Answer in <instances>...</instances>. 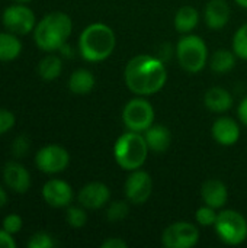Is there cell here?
<instances>
[{"mask_svg": "<svg viewBox=\"0 0 247 248\" xmlns=\"http://www.w3.org/2000/svg\"><path fill=\"white\" fill-rule=\"evenodd\" d=\"M124 78L127 87L138 96L154 94L163 89L167 80L165 64L151 55H137L128 61Z\"/></svg>", "mask_w": 247, "mask_h": 248, "instance_id": "1", "label": "cell"}, {"mask_svg": "<svg viewBox=\"0 0 247 248\" xmlns=\"http://www.w3.org/2000/svg\"><path fill=\"white\" fill-rule=\"evenodd\" d=\"M116 38L114 31L105 23H92L80 35L79 49L82 57L90 62L106 60L115 49Z\"/></svg>", "mask_w": 247, "mask_h": 248, "instance_id": "2", "label": "cell"}, {"mask_svg": "<svg viewBox=\"0 0 247 248\" xmlns=\"http://www.w3.org/2000/svg\"><path fill=\"white\" fill-rule=\"evenodd\" d=\"M73 22L68 15L54 12L47 15L35 28V42L42 51H57L64 46L71 35Z\"/></svg>", "mask_w": 247, "mask_h": 248, "instance_id": "3", "label": "cell"}, {"mask_svg": "<svg viewBox=\"0 0 247 248\" xmlns=\"http://www.w3.org/2000/svg\"><path fill=\"white\" fill-rule=\"evenodd\" d=\"M148 145L141 132H125L122 134L114 147V157L119 167L128 171L140 169L148 154Z\"/></svg>", "mask_w": 247, "mask_h": 248, "instance_id": "4", "label": "cell"}, {"mask_svg": "<svg viewBox=\"0 0 247 248\" xmlns=\"http://www.w3.org/2000/svg\"><path fill=\"white\" fill-rule=\"evenodd\" d=\"M176 55L182 68L195 74L205 67L208 60V49L202 38L197 35H186L179 39Z\"/></svg>", "mask_w": 247, "mask_h": 248, "instance_id": "5", "label": "cell"}, {"mask_svg": "<svg viewBox=\"0 0 247 248\" xmlns=\"http://www.w3.org/2000/svg\"><path fill=\"white\" fill-rule=\"evenodd\" d=\"M215 232L229 246H239L247 238L246 218L237 211H223L215 221Z\"/></svg>", "mask_w": 247, "mask_h": 248, "instance_id": "6", "label": "cell"}, {"mask_svg": "<svg viewBox=\"0 0 247 248\" xmlns=\"http://www.w3.org/2000/svg\"><path fill=\"white\" fill-rule=\"evenodd\" d=\"M122 121L128 131L144 132L153 125L154 109L144 99H132L122 110Z\"/></svg>", "mask_w": 247, "mask_h": 248, "instance_id": "7", "label": "cell"}, {"mask_svg": "<svg viewBox=\"0 0 247 248\" xmlns=\"http://www.w3.org/2000/svg\"><path fill=\"white\" fill-rule=\"evenodd\" d=\"M199 241V230L191 222H175L162 235V243L167 248H192Z\"/></svg>", "mask_w": 247, "mask_h": 248, "instance_id": "8", "label": "cell"}, {"mask_svg": "<svg viewBox=\"0 0 247 248\" xmlns=\"http://www.w3.org/2000/svg\"><path fill=\"white\" fill-rule=\"evenodd\" d=\"M4 28L15 35H26L35 29V15L33 12L22 4H13L3 12Z\"/></svg>", "mask_w": 247, "mask_h": 248, "instance_id": "9", "label": "cell"}, {"mask_svg": "<svg viewBox=\"0 0 247 248\" xmlns=\"http://www.w3.org/2000/svg\"><path fill=\"white\" fill-rule=\"evenodd\" d=\"M68 163H70V155L60 145H47L41 148L35 157L36 167L48 174H54L66 170Z\"/></svg>", "mask_w": 247, "mask_h": 248, "instance_id": "10", "label": "cell"}, {"mask_svg": "<svg viewBox=\"0 0 247 248\" xmlns=\"http://www.w3.org/2000/svg\"><path fill=\"white\" fill-rule=\"evenodd\" d=\"M125 196L134 205H143L148 201L153 192V180L148 173L137 169L125 182Z\"/></svg>", "mask_w": 247, "mask_h": 248, "instance_id": "11", "label": "cell"}, {"mask_svg": "<svg viewBox=\"0 0 247 248\" xmlns=\"http://www.w3.org/2000/svg\"><path fill=\"white\" fill-rule=\"evenodd\" d=\"M42 196L49 206L64 208V206L70 205V202L73 199V190L68 183L58 180V179H52L44 185Z\"/></svg>", "mask_w": 247, "mask_h": 248, "instance_id": "12", "label": "cell"}, {"mask_svg": "<svg viewBox=\"0 0 247 248\" xmlns=\"http://www.w3.org/2000/svg\"><path fill=\"white\" fill-rule=\"evenodd\" d=\"M111 198L109 187L100 182H92L79 192V202L87 209H99L106 205Z\"/></svg>", "mask_w": 247, "mask_h": 248, "instance_id": "13", "label": "cell"}, {"mask_svg": "<svg viewBox=\"0 0 247 248\" xmlns=\"http://www.w3.org/2000/svg\"><path fill=\"white\" fill-rule=\"evenodd\" d=\"M4 183L16 193H25L31 186L29 171L19 163L9 161L3 169Z\"/></svg>", "mask_w": 247, "mask_h": 248, "instance_id": "14", "label": "cell"}, {"mask_svg": "<svg viewBox=\"0 0 247 248\" xmlns=\"http://www.w3.org/2000/svg\"><path fill=\"white\" fill-rule=\"evenodd\" d=\"M211 132L214 140L224 147L234 145L240 138V128L231 118H218L214 122Z\"/></svg>", "mask_w": 247, "mask_h": 248, "instance_id": "15", "label": "cell"}, {"mask_svg": "<svg viewBox=\"0 0 247 248\" xmlns=\"http://www.w3.org/2000/svg\"><path fill=\"white\" fill-rule=\"evenodd\" d=\"M201 196H202V201L205 202V205H208L214 209H220L227 203L229 190H227V186L221 180L210 179L202 185Z\"/></svg>", "mask_w": 247, "mask_h": 248, "instance_id": "16", "label": "cell"}, {"mask_svg": "<svg viewBox=\"0 0 247 248\" xmlns=\"http://www.w3.org/2000/svg\"><path fill=\"white\" fill-rule=\"evenodd\" d=\"M230 19V7L226 0H210L205 7V22L208 28L223 29Z\"/></svg>", "mask_w": 247, "mask_h": 248, "instance_id": "17", "label": "cell"}, {"mask_svg": "<svg viewBox=\"0 0 247 248\" xmlns=\"http://www.w3.org/2000/svg\"><path fill=\"white\" fill-rule=\"evenodd\" d=\"M144 138L148 150L154 153H165L172 142V134L163 125H151L147 131H144Z\"/></svg>", "mask_w": 247, "mask_h": 248, "instance_id": "18", "label": "cell"}, {"mask_svg": "<svg viewBox=\"0 0 247 248\" xmlns=\"http://www.w3.org/2000/svg\"><path fill=\"white\" fill-rule=\"evenodd\" d=\"M205 106L215 113H223L231 109L233 96L223 87H211L207 90L204 97Z\"/></svg>", "mask_w": 247, "mask_h": 248, "instance_id": "19", "label": "cell"}, {"mask_svg": "<svg viewBox=\"0 0 247 248\" xmlns=\"http://www.w3.org/2000/svg\"><path fill=\"white\" fill-rule=\"evenodd\" d=\"M199 22V13L194 6H182L175 16V28L182 33H189L197 28Z\"/></svg>", "mask_w": 247, "mask_h": 248, "instance_id": "20", "label": "cell"}, {"mask_svg": "<svg viewBox=\"0 0 247 248\" xmlns=\"http://www.w3.org/2000/svg\"><path fill=\"white\" fill-rule=\"evenodd\" d=\"M68 87L76 94H86L95 87V77L89 70H76L68 80Z\"/></svg>", "mask_w": 247, "mask_h": 248, "instance_id": "21", "label": "cell"}, {"mask_svg": "<svg viewBox=\"0 0 247 248\" xmlns=\"http://www.w3.org/2000/svg\"><path fill=\"white\" fill-rule=\"evenodd\" d=\"M20 51L22 44L15 33L0 32V61H12L19 57Z\"/></svg>", "mask_w": 247, "mask_h": 248, "instance_id": "22", "label": "cell"}, {"mask_svg": "<svg viewBox=\"0 0 247 248\" xmlns=\"http://www.w3.org/2000/svg\"><path fill=\"white\" fill-rule=\"evenodd\" d=\"M210 64H211V70L213 71H215L218 74H224V73H229L230 70L234 68L236 57L229 49H217L213 54Z\"/></svg>", "mask_w": 247, "mask_h": 248, "instance_id": "23", "label": "cell"}, {"mask_svg": "<svg viewBox=\"0 0 247 248\" xmlns=\"http://www.w3.org/2000/svg\"><path fill=\"white\" fill-rule=\"evenodd\" d=\"M63 62L57 55H47L38 65V73L44 80H54L61 74Z\"/></svg>", "mask_w": 247, "mask_h": 248, "instance_id": "24", "label": "cell"}, {"mask_svg": "<svg viewBox=\"0 0 247 248\" xmlns=\"http://www.w3.org/2000/svg\"><path fill=\"white\" fill-rule=\"evenodd\" d=\"M233 51L237 57L247 60V23L242 25L233 38Z\"/></svg>", "mask_w": 247, "mask_h": 248, "instance_id": "25", "label": "cell"}, {"mask_svg": "<svg viewBox=\"0 0 247 248\" xmlns=\"http://www.w3.org/2000/svg\"><path fill=\"white\" fill-rule=\"evenodd\" d=\"M128 211H130V206H128L127 202L116 201V202L109 205V208L106 211V218L111 222H118V221H122L124 218H127Z\"/></svg>", "mask_w": 247, "mask_h": 248, "instance_id": "26", "label": "cell"}, {"mask_svg": "<svg viewBox=\"0 0 247 248\" xmlns=\"http://www.w3.org/2000/svg\"><path fill=\"white\" fill-rule=\"evenodd\" d=\"M217 217L218 214H215V209L205 205L202 208H199L195 214V218H197V222L202 227H211V225H215V221H217Z\"/></svg>", "mask_w": 247, "mask_h": 248, "instance_id": "27", "label": "cell"}, {"mask_svg": "<svg viewBox=\"0 0 247 248\" xmlns=\"http://www.w3.org/2000/svg\"><path fill=\"white\" fill-rule=\"evenodd\" d=\"M66 218H67V222L70 224V227H73V228H82L87 222V215L80 208H68Z\"/></svg>", "mask_w": 247, "mask_h": 248, "instance_id": "28", "label": "cell"}, {"mask_svg": "<svg viewBox=\"0 0 247 248\" xmlns=\"http://www.w3.org/2000/svg\"><path fill=\"white\" fill-rule=\"evenodd\" d=\"M54 241L51 238L49 234L47 232H36L29 241H28V247L29 248H51L54 247Z\"/></svg>", "mask_w": 247, "mask_h": 248, "instance_id": "29", "label": "cell"}, {"mask_svg": "<svg viewBox=\"0 0 247 248\" xmlns=\"http://www.w3.org/2000/svg\"><path fill=\"white\" fill-rule=\"evenodd\" d=\"M22 228V218L19 215H7L4 219H3V230H6L7 232L10 234H16L19 232Z\"/></svg>", "mask_w": 247, "mask_h": 248, "instance_id": "30", "label": "cell"}, {"mask_svg": "<svg viewBox=\"0 0 247 248\" xmlns=\"http://www.w3.org/2000/svg\"><path fill=\"white\" fill-rule=\"evenodd\" d=\"M15 125V115L6 109H0V135L12 129Z\"/></svg>", "mask_w": 247, "mask_h": 248, "instance_id": "31", "label": "cell"}, {"mask_svg": "<svg viewBox=\"0 0 247 248\" xmlns=\"http://www.w3.org/2000/svg\"><path fill=\"white\" fill-rule=\"evenodd\" d=\"M28 148H29V142H28V138H26V137L20 135V137H17V138L13 141L12 151H13V154H15L16 157H23V155L26 154Z\"/></svg>", "mask_w": 247, "mask_h": 248, "instance_id": "32", "label": "cell"}, {"mask_svg": "<svg viewBox=\"0 0 247 248\" xmlns=\"http://www.w3.org/2000/svg\"><path fill=\"white\" fill-rule=\"evenodd\" d=\"M16 243L12 238V234L7 232L6 230L0 231V248H15Z\"/></svg>", "mask_w": 247, "mask_h": 248, "instance_id": "33", "label": "cell"}, {"mask_svg": "<svg viewBox=\"0 0 247 248\" xmlns=\"http://www.w3.org/2000/svg\"><path fill=\"white\" fill-rule=\"evenodd\" d=\"M102 248H127V243L121 238H109L102 243Z\"/></svg>", "mask_w": 247, "mask_h": 248, "instance_id": "34", "label": "cell"}, {"mask_svg": "<svg viewBox=\"0 0 247 248\" xmlns=\"http://www.w3.org/2000/svg\"><path fill=\"white\" fill-rule=\"evenodd\" d=\"M237 113H239L240 121H242V122H243V124L247 126V97H245V99L242 100V103H240V106H239Z\"/></svg>", "mask_w": 247, "mask_h": 248, "instance_id": "35", "label": "cell"}, {"mask_svg": "<svg viewBox=\"0 0 247 248\" xmlns=\"http://www.w3.org/2000/svg\"><path fill=\"white\" fill-rule=\"evenodd\" d=\"M6 202H7V195H6V192L0 187V208H3V206L6 205Z\"/></svg>", "mask_w": 247, "mask_h": 248, "instance_id": "36", "label": "cell"}, {"mask_svg": "<svg viewBox=\"0 0 247 248\" xmlns=\"http://www.w3.org/2000/svg\"><path fill=\"white\" fill-rule=\"evenodd\" d=\"M237 4H240L242 7H246L247 9V0H236Z\"/></svg>", "mask_w": 247, "mask_h": 248, "instance_id": "37", "label": "cell"}, {"mask_svg": "<svg viewBox=\"0 0 247 248\" xmlns=\"http://www.w3.org/2000/svg\"><path fill=\"white\" fill-rule=\"evenodd\" d=\"M15 1H17V3H26V1H31V0H15Z\"/></svg>", "mask_w": 247, "mask_h": 248, "instance_id": "38", "label": "cell"}]
</instances>
